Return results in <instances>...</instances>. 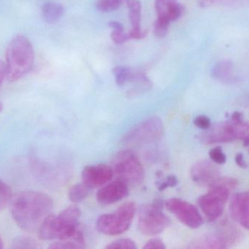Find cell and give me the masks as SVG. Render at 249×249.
Here are the masks:
<instances>
[{
	"label": "cell",
	"instance_id": "obj_1",
	"mask_svg": "<svg viewBox=\"0 0 249 249\" xmlns=\"http://www.w3.org/2000/svg\"><path fill=\"white\" fill-rule=\"evenodd\" d=\"M11 212L17 225L27 231L38 230L53 208V199L40 192H22L11 199Z\"/></svg>",
	"mask_w": 249,
	"mask_h": 249
},
{
	"label": "cell",
	"instance_id": "obj_2",
	"mask_svg": "<svg viewBox=\"0 0 249 249\" xmlns=\"http://www.w3.org/2000/svg\"><path fill=\"white\" fill-rule=\"evenodd\" d=\"M81 212L75 205H71L58 215L49 214L39 227L38 235L44 240H65L75 237L81 230Z\"/></svg>",
	"mask_w": 249,
	"mask_h": 249
},
{
	"label": "cell",
	"instance_id": "obj_3",
	"mask_svg": "<svg viewBox=\"0 0 249 249\" xmlns=\"http://www.w3.org/2000/svg\"><path fill=\"white\" fill-rule=\"evenodd\" d=\"M35 60L34 49L25 36L18 35L13 37L6 51V76L10 82H15L27 75Z\"/></svg>",
	"mask_w": 249,
	"mask_h": 249
},
{
	"label": "cell",
	"instance_id": "obj_4",
	"mask_svg": "<svg viewBox=\"0 0 249 249\" xmlns=\"http://www.w3.org/2000/svg\"><path fill=\"white\" fill-rule=\"evenodd\" d=\"M237 186V180L232 178L220 177L209 186L208 193L199 196L198 205L209 221H214L221 217L230 191Z\"/></svg>",
	"mask_w": 249,
	"mask_h": 249
},
{
	"label": "cell",
	"instance_id": "obj_5",
	"mask_svg": "<svg viewBox=\"0 0 249 249\" xmlns=\"http://www.w3.org/2000/svg\"><path fill=\"white\" fill-rule=\"evenodd\" d=\"M113 173L128 186H138L145 178V170L136 154L129 150L120 151L112 164Z\"/></svg>",
	"mask_w": 249,
	"mask_h": 249
},
{
	"label": "cell",
	"instance_id": "obj_6",
	"mask_svg": "<svg viewBox=\"0 0 249 249\" xmlns=\"http://www.w3.org/2000/svg\"><path fill=\"white\" fill-rule=\"evenodd\" d=\"M135 202H127L112 213L103 214L97 219V229L107 235H119L126 231L136 213Z\"/></svg>",
	"mask_w": 249,
	"mask_h": 249
},
{
	"label": "cell",
	"instance_id": "obj_7",
	"mask_svg": "<svg viewBox=\"0 0 249 249\" xmlns=\"http://www.w3.org/2000/svg\"><path fill=\"white\" fill-rule=\"evenodd\" d=\"M249 132L248 123L244 120L226 121L210 126L199 135L201 142L205 144L223 143L243 139Z\"/></svg>",
	"mask_w": 249,
	"mask_h": 249
},
{
	"label": "cell",
	"instance_id": "obj_8",
	"mask_svg": "<svg viewBox=\"0 0 249 249\" xmlns=\"http://www.w3.org/2000/svg\"><path fill=\"white\" fill-rule=\"evenodd\" d=\"M163 202L155 199L141 207L138 215V229L142 234L156 235L162 232L171 224V220L162 211Z\"/></svg>",
	"mask_w": 249,
	"mask_h": 249
},
{
	"label": "cell",
	"instance_id": "obj_9",
	"mask_svg": "<svg viewBox=\"0 0 249 249\" xmlns=\"http://www.w3.org/2000/svg\"><path fill=\"white\" fill-rule=\"evenodd\" d=\"M164 134V125L160 118L151 116L128 131L122 139L126 145H139L157 142Z\"/></svg>",
	"mask_w": 249,
	"mask_h": 249
},
{
	"label": "cell",
	"instance_id": "obj_10",
	"mask_svg": "<svg viewBox=\"0 0 249 249\" xmlns=\"http://www.w3.org/2000/svg\"><path fill=\"white\" fill-rule=\"evenodd\" d=\"M164 205L180 222L189 228H199L203 223V218L197 208L186 201L179 198H170L164 202Z\"/></svg>",
	"mask_w": 249,
	"mask_h": 249
},
{
	"label": "cell",
	"instance_id": "obj_11",
	"mask_svg": "<svg viewBox=\"0 0 249 249\" xmlns=\"http://www.w3.org/2000/svg\"><path fill=\"white\" fill-rule=\"evenodd\" d=\"M113 176V169L107 164L86 166L82 171L83 183L90 189H95L108 183Z\"/></svg>",
	"mask_w": 249,
	"mask_h": 249
},
{
	"label": "cell",
	"instance_id": "obj_12",
	"mask_svg": "<svg viewBox=\"0 0 249 249\" xmlns=\"http://www.w3.org/2000/svg\"><path fill=\"white\" fill-rule=\"evenodd\" d=\"M191 177L197 184L210 186L221 176L219 170L212 161L204 160L198 161L192 166Z\"/></svg>",
	"mask_w": 249,
	"mask_h": 249
},
{
	"label": "cell",
	"instance_id": "obj_13",
	"mask_svg": "<svg viewBox=\"0 0 249 249\" xmlns=\"http://www.w3.org/2000/svg\"><path fill=\"white\" fill-rule=\"evenodd\" d=\"M129 194V186L122 180L117 179L106 185L97 192V199L104 205H112L126 197Z\"/></svg>",
	"mask_w": 249,
	"mask_h": 249
},
{
	"label": "cell",
	"instance_id": "obj_14",
	"mask_svg": "<svg viewBox=\"0 0 249 249\" xmlns=\"http://www.w3.org/2000/svg\"><path fill=\"white\" fill-rule=\"evenodd\" d=\"M230 213L231 218L249 230V195L248 192H239L233 195L230 204Z\"/></svg>",
	"mask_w": 249,
	"mask_h": 249
},
{
	"label": "cell",
	"instance_id": "obj_15",
	"mask_svg": "<svg viewBox=\"0 0 249 249\" xmlns=\"http://www.w3.org/2000/svg\"><path fill=\"white\" fill-rule=\"evenodd\" d=\"M211 75L217 81L225 84H231L237 81L234 65L229 61H221L213 65Z\"/></svg>",
	"mask_w": 249,
	"mask_h": 249
},
{
	"label": "cell",
	"instance_id": "obj_16",
	"mask_svg": "<svg viewBox=\"0 0 249 249\" xmlns=\"http://www.w3.org/2000/svg\"><path fill=\"white\" fill-rule=\"evenodd\" d=\"M189 249H221L228 248L226 242L218 234H208L199 237L189 245Z\"/></svg>",
	"mask_w": 249,
	"mask_h": 249
},
{
	"label": "cell",
	"instance_id": "obj_17",
	"mask_svg": "<svg viewBox=\"0 0 249 249\" xmlns=\"http://www.w3.org/2000/svg\"><path fill=\"white\" fill-rule=\"evenodd\" d=\"M64 14V8L61 4L49 2L42 8V17L48 24H54L59 21Z\"/></svg>",
	"mask_w": 249,
	"mask_h": 249
},
{
	"label": "cell",
	"instance_id": "obj_18",
	"mask_svg": "<svg viewBox=\"0 0 249 249\" xmlns=\"http://www.w3.org/2000/svg\"><path fill=\"white\" fill-rule=\"evenodd\" d=\"M129 8V18L132 29H141V3L139 0H122Z\"/></svg>",
	"mask_w": 249,
	"mask_h": 249
},
{
	"label": "cell",
	"instance_id": "obj_19",
	"mask_svg": "<svg viewBox=\"0 0 249 249\" xmlns=\"http://www.w3.org/2000/svg\"><path fill=\"white\" fill-rule=\"evenodd\" d=\"M50 249H84L86 248V240L84 233L80 231L75 237L69 240H58L52 243Z\"/></svg>",
	"mask_w": 249,
	"mask_h": 249
},
{
	"label": "cell",
	"instance_id": "obj_20",
	"mask_svg": "<svg viewBox=\"0 0 249 249\" xmlns=\"http://www.w3.org/2000/svg\"><path fill=\"white\" fill-rule=\"evenodd\" d=\"M90 188L84 183H77L74 185L68 192V198L70 201L74 203L82 202L89 195Z\"/></svg>",
	"mask_w": 249,
	"mask_h": 249
},
{
	"label": "cell",
	"instance_id": "obj_21",
	"mask_svg": "<svg viewBox=\"0 0 249 249\" xmlns=\"http://www.w3.org/2000/svg\"><path fill=\"white\" fill-rule=\"evenodd\" d=\"M135 70L124 66H118L113 69V73L116 78V82L119 87H124L129 83L133 76Z\"/></svg>",
	"mask_w": 249,
	"mask_h": 249
},
{
	"label": "cell",
	"instance_id": "obj_22",
	"mask_svg": "<svg viewBox=\"0 0 249 249\" xmlns=\"http://www.w3.org/2000/svg\"><path fill=\"white\" fill-rule=\"evenodd\" d=\"M12 191L7 183L0 179V211L5 209L12 199Z\"/></svg>",
	"mask_w": 249,
	"mask_h": 249
},
{
	"label": "cell",
	"instance_id": "obj_23",
	"mask_svg": "<svg viewBox=\"0 0 249 249\" xmlns=\"http://www.w3.org/2000/svg\"><path fill=\"white\" fill-rule=\"evenodd\" d=\"M12 249H37L40 246L33 239L26 236H19L14 239L11 244Z\"/></svg>",
	"mask_w": 249,
	"mask_h": 249
},
{
	"label": "cell",
	"instance_id": "obj_24",
	"mask_svg": "<svg viewBox=\"0 0 249 249\" xmlns=\"http://www.w3.org/2000/svg\"><path fill=\"white\" fill-rule=\"evenodd\" d=\"M170 21L164 17H158L154 23V34L157 38H163L165 37L168 32Z\"/></svg>",
	"mask_w": 249,
	"mask_h": 249
},
{
	"label": "cell",
	"instance_id": "obj_25",
	"mask_svg": "<svg viewBox=\"0 0 249 249\" xmlns=\"http://www.w3.org/2000/svg\"><path fill=\"white\" fill-rule=\"evenodd\" d=\"M122 5V0H97V9L104 13L116 11Z\"/></svg>",
	"mask_w": 249,
	"mask_h": 249
},
{
	"label": "cell",
	"instance_id": "obj_26",
	"mask_svg": "<svg viewBox=\"0 0 249 249\" xmlns=\"http://www.w3.org/2000/svg\"><path fill=\"white\" fill-rule=\"evenodd\" d=\"M136 243L129 238H122L114 240L106 246L107 249H136Z\"/></svg>",
	"mask_w": 249,
	"mask_h": 249
},
{
	"label": "cell",
	"instance_id": "obj_27",
	"mask_svg": "<svg viewBox=\"0 0 249 249\" xmlns=\"http://www.w3.org/2000/svg\"><path fill=\"white\" fill-rule=\"evenodd\" d=\"M177 3V0H156L155 9L158 17H164L170 7Z\"/></svg>",
	"mask_w": 249,
	"mask_h": 249
},
{
	"label": "cell",
	"instance_id": "obj_28",
	"mask_svg": "<svg viewBox=\"0 0 249 249\" xmlns=\"http://www.w3.org/2000/svg\"><path fill=\"white\" fill-rule=\"evenodd\" d=\"M211 161L217 164H224L227 161V157L223 152L221 147L217 146L212 148L209 152Z\"/></svg>",
	"mask_w": 249,
	"mask_h": 249
},
{
	"label": "cell",
	"instance_id": "obj_29",
	"mask_svg": "<svg viewBox=\"0 0 249 249\" xmlns=\"http://www.w3.org/2000/svg\"><path fill=\"white\" fill-rule=\"evenodd\" d=\"M183 12V8L181 5L177 3L173 5V6L169 8L168 11L166 13L164 17L168 20L169 21H176L180 18Z\"/></svg>",
	"mask_w": 249,
	"mask_h": 249
},
{
	"label": "cell",
	"instance_id": "obj_30",
	"mask_svg": "<svg viewBox=\"0 0 249 249\" xmlns=\"http://www.w3.org/2000/svg\"><path fill=\"white\" fill-rule=\"evenodd\" d=\"M110 37L116 44H122L129 39V36L125 33L124 30H113Z\"/></svg>",
	"mask_w": 249,
	"mask_h": 249
},
{
	"label": "cell",
	"instance_id": "obj_31",
	"mask_svg": "<svg viewBox=\"0 0 249 249\" xmlns=\"http://www.w3.org/2000/svg\"><path fill=\"white\" fill-rule=\"evenodd\" d=\"M239 0H200L199 1V6L201 8H208L212 5L221 4L224 5H231Z\"/></svg>",
	"mask_w": 249,
	"mask_h": 249
},
{
	"label": "cell",
	"instance_id": "obj_32",
	"mask_svg": "<svg viewBox=\"0 0 249 249\" xmlns=\"http://www.w3.org/2000/svg\"><path fill=\"white\" fill-rule=\"evenodd\" d=\"M194 124L195 126L203 130H206L211 126V119L205 115L196 116L194 120Z\"/></svg>",
	"mask_w": 249,
	"mask_h": 249
},
{
	"label": "cell",
	"instance_id": "obj_33",
	"mask_svg": "<svg viewBox=\"0 0 249 249\" xmlns=\"http://www.w3.org/2000/svg\"><path fill=\"white\" fill-rule=\"evenodd\" d=\"M178 184L177 178L175 176H169L166 180L162 183H158V189L160 191H163L168 187H174Z\"/></svg>",
	"mask_w": 249,
	"mask_h": 249
},
{
	"label": "cell",
	"instance_id": "obj_34",
	"mask_svg": "<svg viewBox=\"0 0 249 249\" xmlns=\"http://www.w3.org/2000/svg\"><path fill=\"white\" fill-rule=\"evenodd\" d=\"M142 248L145 249H165L166 246L162 240L158 238H154L148 240Z\"/></svg>",
	"mask_w": 249,
	"mask_h": 249
},
{
	"label": "cell",
	"instance_id": "obj_35",
	"mask_svg": "<svg viewBox=\"0 0 249 249\" xmlns=\"http://www.w3.org/2000/svg\"><path fill=\"white\" fill-rule=\"evenodd\" d=\"M147 34H148V31L146 30H142L141 29L139 30H135V29H132L130 32L129 33V39H135V40H141V39L145 38L146 37Z\"/></svg>",
	"mask_w": 249,
	"mask_h": 249
},
{
	"label": "cell",
	"instance_id": "obj_36",
	"mask_svg": "<svg viewBox=\"0 0 249 249\" xmlns=\"http://www.w3.org/2000/svg\"><path fill=\"white\" fill-rule=\"evenodd\" d=\"M234 160H235L236 164L241 167V168H247L248 164L246 162V160H245L244 155L242 153H237L234 157Z\"/></svg>",
	"mask_w": 249,
	"mask_h": 249
},
{
	"label": "cell",
	"instance_id": "obj_37",
	"mask_svg": "<svg viewBox=\"0 0 249 249\" xmlns=\"http://www.w3.org/2000/svg\"><path fill=\"white\" fill-rule=\"evenodd\" d=\"M6 76V70H5V63L0 60V87L2 85L4 79Z\"/></svg>",
	"mask_w": 249,
	"mask_h": 249
},
{
	"label": "cell",
	"instance_id": "obj_38",
	"mask_svg": "<svg viewBox=\"0 0 249 249\" xmlns=\"http://www.w3.org/2000/svg\"><path fill=\"white\" fill-rule=\"evenodd\" d=\"M231 119L233 121H236V122H240V121H243V114L238 111L234 112V113H232V115H231Z\"/></svg>",
	"mask_w": 249,
	"mask_h": 249
},
{
	"label": "cell",
	"instance_id": "obj_39",
	"mask_svg": "<svg viewBox=\"0 0 249 249\" xmlns=\"http://www.w3.org/2000/svg\"><path fill=\"white\" fill-rule=\"evenodd\" d=\"M109 26H110L113 30H124L122 24L118 22V21H110V22L109 23Z\"/></svg>",
	"mask_w": 249,
	"mask_h": 249
},
{
	"label": "cell",
	"instance_id": "obj_40",
	"mask_svg": "<svg viewBox=\"0 0 249 249\" xmlns=\"http://www.w3.org/2000/svg\"><path fill=\"white\" fill-rule=\"evenodd\" d=\"M243 145H244L245 147H248L249 145V135H247V136L245 137L244 138H243Z\"/></svg>",
	"mask_w": 249,
	"mask_h": 249
},
{
	"label": "cell",
	"instance_id": "obj_41",
	"mask_svg": "<svg viewBox=\"0 0 249 249\" xmlns=\"http://www.w3.org/2000/svg\"><path fill=\"white\" fill-rule=\"evenodd\" d=\"M3 248H4L3 242H2V239H1V237H0V249H3Z\"/></svg>",
	"mask_w": 249,
	"mask_h": 249
},
{
	"label": "cell",
	"instance_id": "obj_42",
	"mask_svg": "<svg viewBox=\"0 0 249 249\" xmlns=\"http://www.w3.org/2000/svg\"><path fill=\"white\" fill-rule=\"evenodd\" d=\"M2 109H3V106H2V103L0 102V113L2 112Z\"/></svg>",
	"mask_w": 249,
	"mask_h": 249
}]
</instances>
